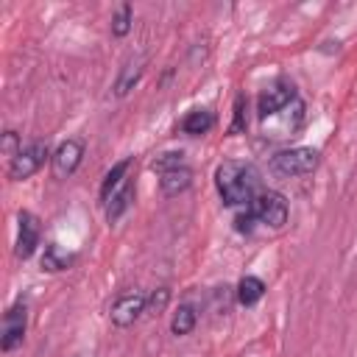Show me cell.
Here are the masks:
<instances>
[{"instance_id":"4","label":"cell","mask_w":357,"mask_h":357,"mask_svg":"<svg viewBox=\"0 0 357 357\" xmlns=\"http://www.w3.org/2000/svg\"><path fill=\"white\" fill-rule=\"evenodd\" d=\"M47 156H50V151H47L45 142H31L28 148H22V151L8 162V178H11V181H25V178H31V176L45 165Z\"/></svg>"},{"instance_id":"22","label":"cell","mask_w":357,"mask_h":357,"mask_svg":"<svg viewBox=\"0 0 357 357\" xmlns=\"http://www.w3.org/2000/svg\"><path fill=\"white\" fill-rule=\"evenodd\" d=\"M243 98H237V103H234V123H231V134H237V131H243L245 128V117H243Z\"/></svg>"},{"instance_id":"16","label":"cell","mask_w":357,"mask_h":357,"mask_svg":"<svg viewBox=\"0 0 357 357\" xmlns=\"http://www.w3.org/2000/svg\"><path fill=\"white\" fill-rule=\"evenodd\" d=\"M195 321H198L195 307H192V304H178V310H176L173 318H170V332H173L176 337L190 335V332L195 329Z\"/></svg>"},{"instance_id":"21","label":"cell","mask_w":357,"mask_h":357,"mask_svg":"<svg viewBox=\"0 0 357 357\" xmlns=\"http://www.w3.org/2000/svg\"><path fill=\"white\" fill-rule=\"evenodd\" d=\"M0 151H3V156H8V162L22 151L20 148V137H17V131H3V142H0Z\"/></svg>"},{"instance_id":"6","label":"cell","mask_w":357,"mask_h":357,"mask_svg":"<svg viewBox=\"0 0 357 357\" xmlns=\"http://www.w3.org/2000/svg\"><path fill=\"white\" fill-rule=\"evenodd\" d=\"M25 326H28V307L22 301H17L14 307H8V312L3 315V335H0V349L3 351H14L22 337H25Z\"/></svg>"},{"instance_id":"2","label":"cell","mask_w":357,"mask_h":357,"mask_svg":"<svg viewBox=\"0 0 357 357\" xmlns=\"http://www.w3.org/2000/svg\"><path fill=\"white\" fill-rule=\"evenodd\" d=\"M321 153L315 148L307 145H296V148H284L279 153L271 156V170L279 176H307L318 167Z\"/></svg>"},{"instance_id":"3","label":"cell","mask_w":357,"mask_h":357,"mask_svg":"<svg viewBox=\"0 0 357 357\" xmlns=\"http://www.w3.org/2000/svg\"><path fill=\"white\" fill-rule=\"evenodd\" d=\"M248 212L254 215V220L271 226V229H282L287 223V201L282 192H259L251 204H248Z\"/></svg>"},{"instance_id":"8","label":"cell","mask_w":357,"mask_h":357,"mask_svg":"<svg viewBox=\"0 0 357 357\" xmlns=\"http://www.w3.org/2000/svg\"><path fill=\"white\" fill-rule=\"evenodd\" d=\"M290 100H296V89H293V84H287V81H276L273 86H268V89L259 95V100H257V112H259V117H271V114L282 112Z\"/></svg>"},{"instance_id":"17","label":"cell","mask_w":357,"mask_h":357,"mask_svg":"<svg viewBox=\"0 0 357 357\" xmlns=\"http://www.w3.org/2000/svg\"><path fill=\"white\" fill-rule=\"evenodd\" d=\"M70 262H73V254H67L61 245H56V243L45 245V251H42V271H64V268H70Z\"/></svg>"},{"instance_id":"18","label":"cell","mask_w":357,"mask_h":357,"mask_svg":"<svg viewBox=\"0 0 357 357\" xmlns=\"http://www.w3.org/2000/svg\"><path fill=\"white\" fill-rule=\"evenodd\" d=\"M131 25H134V8L128 3H120L114 17H112V33L114 36H126L131 31Z\"/></svg>"},{"instance_id":"15","label":"cell","mask_w":357,"mask_h":357,"mask_svg":"<svg viewBox=\"0 0 357 357\" xmlns=\"http://www.w3.org/2000/svg\"><path fill=\"white\" fill-rule=\"evenodd\" d=\"M265 296V282L259 276H243L237 284V301L243 307H254Z\"/></svg>"},{"instance_id":"9","label":"cell","mask_w":357,"mask_h":357,"mask_svg":"<svg viewBox=\"0 0 357 357\" xmlns=\"http://www.w3.org/2000/svg\"><path fill=\"white\" fill-rule=\"evenodd\" d=\"M17 223H20V229H17V248H14V254L20 259H28L36 251V245H39V220H36L33 212L22 209L17 215Z\"/></svg>"},{"instance_id":"10","label":"cell","mask_w":357,"mask_h":357,"mask_svg":"<svg viewBox=\"0 0 357 357\" xmlns=\"http://www.w3.org/2000/svg\"><path fill=\"white\" fill-rule=\"evenodd\" d=\"M142 73H145V56H131L123 67H120V73H117V78H114V95L117 98H126L137 84H139V78H142Z\"/></svg>"},{"instance_id":"13","label":"cell","mask_w":357,"mask_h":357,"mask_svg":"<svg viewBox=\"0 0 357 357\" xmlns=\"http://www.w3.org/2000/svg\"><path fill=\"white\" fill-rule=\"evenodd\" d=\"M131 201H134V184L131 181H126L109 201H106V220L109 223H114V220H120L123 215H126V209L131 206Z\"/></svg>"},{"instance_id":"1","label":"cell","mask_w":357,"mask_h":357,"mask_svg":"<svg viewBox=\"0 0 357 357\" xmlns=\"http://www.w3.org/2000/svg\"><path fill=\"white\" fill-rule=\"evenodd\" d=\"M257 170L245 162L226 159L215 170V187L226 206H248L257 198Z\"/></svg>"},{"instance_id":"5","label":"cell","mask_w":357,"mask_h":357,"mask_svg":"<svg viewBox=\"0 0 357 357\" xmlns=\"http://www.w3.org/2000/svg\"><path fill=\"white\" fill-rule=\"evenodd\" d=\"M145 307H148V296L145 293H137V290L134 293H123V296L114 298V304L109 310V318H112L114 326L126 329L145 312Z\"/></svg>"},{"instance_id":"7","label":"cell","mask_w":357,"mask_h":357,"mask_svg":"<svg viewBox=\"0 0 357 357\" xmlns=\"http://www.w3.org/2000/svg\"><path fill=\"white\" fill-rule=\"evenodd\" d=\"M81 159H84V142H81V139H64V142L53 151V156H50V162H53V176H56V178L73 176V173L78 170Z\"/></svg>"},{"instance_id":"19","label":"cell","mask_w":357,"mask_h":357,"mask_svg":"<svg viewBox=\"0 0 357 357\" xmlns=\"http://www.w3.org/2000/svg\"><path fill=\"white\" fill-rule=\"evenodd\" d=\"M176 167H184V153L181 151H165L151 162V170H156V173H167V170H176Z\"/></svg>"},{"instance_id":"11","label":"cell","mask_w":357,"mask_h":357,"mask_svg":"<svg viewBox=\"0 0 357 357\" xmlns=\"http://www.w3.org/2000/svg\"><path fill=\"white\" fill-rule=\"evenodd\" d=\"M190 184H192V170L187 165L184 167H176V170H167V173H159V190L167 198L184 192Z\"/></svg>"},{"instance_id":"14","label":"cell","mask_w":357,"mask_h":357,"mask_svg":"<svg viewBox=\"0 0 357 357\" xmlns=\"http://www.w3.org/2000/svg\"><path fill=\"white\" fill-rule=\"evenodd\" d=\"M212 126H215V114L206 112V109H192V112H187L184 120H181V131L190 134V137H201V134H206Z\"/></svg>"},{"instance_id":"12","label":"cell","mask_w":357,"mask_h":357,"mask_svg":"<svg viewBox=\"0 0 357 357\" xmlns=\"http://www.w3.org/2000/svg\"><path fill=\"white\" fill-rule=\"evenodd\" d=\"M128 167H131V159H120L106 176H103V184H100V201L106 204L128 178H126V173H128Z\"/></svg>"},{"instance_id":"20","label":"cell","mask_w":357,"mask_h":357,"mask_svg":"<svg viewBox=\"0 0 357 357\" xmlns=\"http://www.w3.org/2000/svg\"><path fill=\"white\" fill-rule=\"evenodd\" d=\"M167 301H170V290H167V287H159V290H153V293L148 296V307H145V312L159 315V312L167 307Z\"/></svg>"}]
</instances>
